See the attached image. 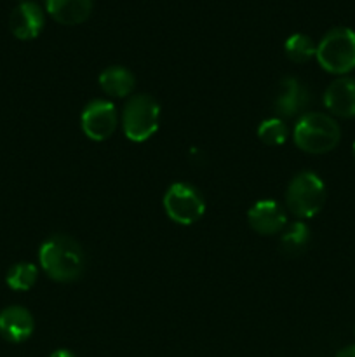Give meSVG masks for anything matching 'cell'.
Masks as SVG:
<instances>
[{
	"mask_svg": "<svg viewBox=\"0 0 355 357\" xmlns=\"http://www.w3.org/2000/svg\"><path fill=\"white\" fill-rule=\"evenodd\" d=\"M35 321L30 310L19 305H10L0 312V337L10 344H21L31 337Z\"/></svg>",
	"mask_w": 355,
	"mask_h": 357,
	"instance_id": "cell-11",
	"label": "cell"
},
{
	"mask_svg": "<svg viewBox=\"0 0 355 357\" xmlns=\"http://www.w3.org/2000/svg\"><path fill=\"white\" fill-rule=\"evenodd\" d=\"M285 56L294 63H306L315 56L317 44L305 33H294L285 40Z\"/></svg>",
	"mask_w": 355,
	"mask_h": 357,
	"instance_id": "cell-17",
	"label": "cell"
},
{
	"mask_svg": "<svg viewBox=\"0 0 355 357\" xmlns=\"http://www.w3.org/2000/svg\"><path fill=\"white\" fill-rule=\"evenodd\" d=\"M21 2H24V0H21Z\"/></svg>",
	"mask_w": 355,
	"mask_h": 357,
	"instance_id": "cell-22",
	"label": "cell"
},
{
	"mask_svg": "<svg viewBox=\"0 0 355 357\" xmlns=\"http://www.w3.org/2000/svg\"><path fill=\"white\" fill-rule=\"evenodd\" d=\"M45 16L42 7L35 0H24L13 9L9 17V28L19 40H33L44 30Z\"/></svg>",
	"mask_w": 355,
	"mask_h": 357,
	"instance_id": "cell-8",
	"label": "cell"
},
{
	"mask_svg": "<svg viewBox=\"0 0 355 357\" xmlns=\"http://www.w3.org/2000/svg\"><path fill=\"white\" fill-rule=\"evenodd\" d=\"M324 107L341 119L355 117V77H338L324 93Z\"/></svg>",
	"mask_w": 355,
	"mask_h": 357,
	"instance_id": "cell-9",
	"label": "cell"
},
{
	"mask_svg": "<svg viewBox=\"0 0 355 357\" xmlns=\"http://www.w3.org/2000/svg\"><path fill=\"white\" fill-rule=\"evenodd\" d=\"M354 331H355V328H354Z\"/></svg>",
	"mask_w": 355,
	"mask_h": 357,
	"instance_id": "cell-23",
	"label": "cell"
},
{
	"mask_svg": "<svg viewBox=\"0 0 355 357\" xmlns=\"http://www.w3.org/2000/svg\"><path fill=\"white\" fill-rule=\"evenodd\" d=\"M160 107L148 94H136L122 110V129L125 138L143 143L152 138L159 129Z\"/></svg>",
	"mask_w": 355,
	"mask_h": 357,
	"instance_id": "cell-5",
	"label": "cell"
},
{
	"mask_svg": "<svg viewBox=\"0 0 355 357\" xmlns=\"http://www.w3.org/2000/svg\"><path fill=\"white\" fill-rule=\"evenodd\" d=\"M296 146L306 153L322 155L338 146L341 139L340 124L322 112L305 114L294 126L292 132Z\"/></svg>",
	"mask_w": 355,
	"mask_h": 357,
	"instance_id": "cell-2",
	"label": "cell"
},
{
	"mask_svg": "<svg viewBox=\"0 0 355 357\" xmlns=\"http://www.w3.org/2000/svg\"><path fill=\"white\" fill-rule=\"evenodd\" d=\"M326 204V185L312 171L298 173L285 190V206L298 218H312Z\"/></svg>",
	"mask_w": 355,
	"mask_h": 357,
	"instance_id": "cell-4",
	"label": "cell"
},
{
	"mask_svg": "<svg viewBox=\"0 0 355 357\" xmlns=\"http://www.w3.org/2000/svg\"><path fill=\"white\" fill-rule=\"evenodd\" d=\"M315 58L327 73H350L355 70V31L347 26L331 28L317 44Z\"/></svg>",
	"mask_w": 355,
	"mask_h": 357,
	"instance_id": "cell-3",
	"label": "cell"
},
{
	"mask_svg": "<svg viewBox=\"0 0 355 357\" xmlns=\"http://www.w3.org/2000/svg\"><path fill=\"white\" fill-rule=\"evenodd\" d=\"M287 126L282 119L271 117L267 119L258 128V138L268 146H278L287 139Z\"/></svg>",
	"mask_w": 355,
	"mask_h": 357,
	"instance_id": "cell-18",
	"label": "cell"
},
{
	"mask_svg": "<svg viewBox=\"0 0 355 357\" xmlns=\"http://www.w3.org/2000/svg\"><path fill=\"white\" fill-rule=\"evenodd\" d=\"M247 220L254 232L261 236H274L287 225V216H285L284 208L277 201H258L247 213Z\"/></svg>",
	"mask_w": 355,
	"mask_h": 357,
	"instance_id": "cell-10",
	"label": "cell"
},
{
	"mask_svg": "<svg viewBox=\"0 0 355 357\" xmlns=\"http://www.w3.org/2000/svg\"><path fill=\"white\" fill-rule=\"evenodd\" d=\"M164 209L174 223L191 225L202 218L205 202L195 187L188 183H174L164 195Z\"/></svg>",
	"mask_w": 355,
	"mask_h": 357,
	"instance_id": "cell-6",
	"label": "cell"
},
{
	"mask_svg": "<svg viewBox=\"0 0 355 357\" xmlns=\"http://www.w3.org/2000/svg\"><path fill=\"white\" fill-rule=\"evenodd\" d=\"M40 267L52 281L73 282L84 274L86 257L77 241L68 236H52L38 251Z\"/></svg>",
	"mask_w": 355,
	"mask_h": 357,
	"instance_id": "cell-1",
	"label": "cell"
},
{
	"mask_svg": "<svg viewBox=\"0 0 355 357\" xmlns=\"http://www.w3.org/2000/svg\"><path fill=\"white\" fill-rule=\"evenodd\" d=\"M310 101V94L306 87L294 77H287L278 86V93L275 96V110L281 117H294L299 112L305 110Z\"/></svg>",
	"mask_w": 355,
	"mask_h": 357,
	"instance_id": "cell-12",
	"label": "cell"
},
{
	"mask_svg": "<svg viewBox=\"0 0 355 357\" xmlns=\"http://www.w3.org/2000/svg\"><path fill=\"white\" fill-rule=\"evenodd\" d=\"M49 357H75V356H73V352L66 351V349H59V351H54Z\"/></svg>",
	"mask_w": 355,
	"mask_h": 357,
	"instance_id": "cell-20",
	"label": "cell"
},
{
	"mask_svg": "<svg viewBox=\"0 0 355 357\" xmlns=\"http://www.w3.org/2000/svg\"><path fill=\"white\" fill-rule=\"evenodd\" d=\"M38 278V268L33 264L21 261V264L13 265L7 272L6 282L14 291H28L35 286Z\"/></svg>",
	"mask_w": 355,
	"mask_h": 357,
	"instance_id": "cell-16",
	"label": "cell"
},
{
	"mask_svg": "<svg viewBox=\"0 0 355 357\" xmlns=\"http://www.w3.org/2000/svg\"><path fill=\"white\" fill-rule=\"evenodd\" d=\"M118 124V115L113 103L104 100H94L84 108L80 126L84 135L93 142H104L115 132Z\"/></svg>",
	"mask_w": 355,
	"mask_h": 357,
	"instance_id": "cell-7",
	"label": "cell"
},
{
	"mask_svg": "<svg viewBox=\"0 0 355 357\" xmlns=\"http://www.w3.org/2000/svg\"><path fill=\"white\" fill-rule=\"evenodd\" d=\"M334 357H355V344L354 345H348V347L341 349Z\"/></svg>",
	"mask_w": 355,
	"mask_h": 357,
	"instance_id": "cell-19",
	"label": "cell"
},
{
	"mask_svg": "<svg viewBox=\"0 0 355 357\" xmlns=\"http://www.w3.org/2000/svg\"><path fill=\"white\" fill-rule=\"evenodd\" d=\"M100 86L104 94L113 98H127L136 87V79L131 70L124 66H110L100 75Z\"/></svg>",
	"mask_w": 355,
	"mask_h": 357,
	"instance_id": "cell-14",
	"label": "cell"
},
{
	"mask_svg": "<svg viewBox=\"0 0 355 357\" xmlns=\"http://www.w3.org/2000/svg\"><path fill=\"white\" fill-rule=\"evenodd\" d=\"M310 243V229L306 223L294 222L282 232L281 250L287 257H298Z\"/></svg>",
	"mask_w": 355,
	"mask_h": 357,
	"instance_id": "cell-15",
	"label": "cell"
},
{
	"mask_svg": "<svg viewBox=\"0 0 355 357\" xmlns=\"http://www.w3.org/2000/svg\"><path fill=\"white\" fill-rule=\"evenodd\" d=\"M45 9L58 23L73 26L89 20L93 0H45Z\"/></svg>",
	"mask_w": 355,
	"mask_h": 357,
	"instance_id": "cell-13",
	"label": "cell"
},
{
	"mask_svg": "<svg viewBox=\"0 0 355 357\" xmlns=\"http://www.w3.org/2000/svg\"><path fill=\"white\" fill-rule=\"evenodd\" d=\"M352 153H354V159H355V143H354V149H352Z\"/></svg>",
	"mask_w": 355,
	"mask_h": 357,
	"instance_id": "cell-21",
	"label": "cell"
}]
</instances>
